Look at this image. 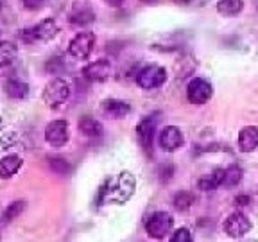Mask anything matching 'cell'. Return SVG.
Masks as SVG:
<instances>
[{"instance_id": "obj_3", "label": "cell", "mask_w": 258, "mask_h": 242, "mask_svg": "<svg viewBox=\"0 0 258 242\" xmlns=\"http://www.w3.org/2000/svg\"><path fill=\"white\" fill-rule=\"evenodd\" d=\"M172 228H174V217L169 212H154L145 221V231H147V235L151 238H156V240L169 237L172 233Z\"/></svg>"}, {"instance_id": "obj_14", "label": "cell", "mask_w": 258, "mask_h": 242, "mask_svg": "<svg viewBox=\"0 0 258 242\" xmlns=\"http://www.w3.org/2000/svg\"><path fill=\"white\" fill-rule=\"evenodd\" d=\"M101 109L108 118H124L131 111V104L120 99H106L102 101Z\"/></svg>"}, {"instance_id": "obj_1", "label": "cell", "mask_w": 258, "mask_h": 242, "mask_svg": "<svg viewBox=\"0 0 258 242\" xmlns=\"http://www.w3.org/2000/svg\"><path fill=\"white\" fill-rule=\"evenodd\" d=\"M135 189H137V179L129 170H122L117 177H109L102 185L99 201L102 205H124L133 198Z\"/></svg>"}, {"instance_id": "obj_17", "label": "cell", "mask_w": 258, "mask_h": 242, "mask_svg": "<svg viewBox=\"0 0 258 242\" xmlns=\"http://www.w3.org/2000/svg\"><path fill=\"white\" fill-rule=\"evenodd\" d=\"M77 128H79L81 135H85L86 138H101L102 137V124L97 120L95 117H92V115H83V117L79 118Z\"/></svg>"}, {"instance_id": "obj_18", "label": "cell", "mask_w": 258, "mask_h": 242, "mask_svg": "<svg viewBox=\"0 0 258 242\" xmlns=\"http://www.w3.org/2000/svg\"><path fill=\"white\" fill-rule=\"evenodd\" d=\"M4 92L8 93L9 99L22 101V99H25V97L29 95L31 88H29V85H27V83H24V81L11 79V81H8V83L4 85Z\"/></svg>"}, {"instance_id": "obj_2", "label": "cell", "mask_w": 258, "mask_h": 242, "mask_svg": "<svg viewBox=\"0 0 258 242\" xmlns=\"http://www.w3.org/2000/svg\"><path fill=\"white\" fill-rule=\"evenodd\" d=\"M72 88H70V83L63 77H54L47 83V86L43 88V102L50 109H57L69 101Z\"/></svg>"}, {"instance_id": "obj_16", "label": "cell", "mask_w": 258, "mask_h": 242, "mask_svg": "<svg viewBox=\"0 0 258 242\" xmlns=\"http://www.w3.org/2000/svg\"><path fill=\"white\" fill-rule=\"evenodd\" d=\"M24 165V160L18 154H6L0 158V179H9L15 174H18V170Z\"/></svg>"}, {"instance_id": "obj_20", "label": "cell", "mask_w": 258, "mask_h": 242, "mask_svg": "<svg viewBox=\"0 0 258 242\" xmlns=\"http://www.w3.org/2000/svg\"><path fill=\"white\" fill-rule=\"evenodd\" d=\"M244 9V0H219L217 13L221 16H235Z\"/></svg>"}, {"instance_id": "obj_15", "label": "cell", "mask_w": 258, "mask_h": 242, "mask_svg": "<svg viewBox=\"0 0 258 242\" xmlns=\"http://www.w3.org/2000/svg\"><path fill=\"white\" fill-rule=\"evenodd\" d=\"M258 147V128L256 126H244L238 131V149L242 153H253Z\"/></svg>"}, {"instance_id": "obj_22", "label": "cell", "mask_w": 258, "mask_h": 242, "mask_svg": "<svg viewBox=\"0 0 258 242\" xmlns=\"http://www.w3.org/2000/svg\"><path fill=\"white\" fill-rule=\"evenodd\" d=\"M242 179V169L238 165H231L228 169H224V176H222L221 187L226 189H231V187H237Z\"/></svg>"}, {"instance_id": "obj_5", "label": "cell", "mask_w": 258, "mask_h": 242, "mask_svg": "<svg viewBox=\"0 0 258 242\" xmlns=\"http://www.w3.org/2000/svg\"><path fill=\"white\" fill-rule=\"evenodd\" d=\"M167 81V70L161 65H147L138 70L137 85L144 90H154Z\"/></svg>"}, {"instance_id": "obj_4", "label": "cell", "mask_w": 258, "mask_h": 242, "mask_svg": "<svg viewBox=\"0 0 258 242\" xmlns=\"http://www.w3.org/2000/svg\"><path fill=\"white\" fill-rule=\"evenodd\" d=\"M59 34V25L54 18H45V20L38 22L34 27L31 29H24L22 31V36L25 41H50Z\"/></svg>"}, {"instance_id": "obj_8", "label": "cell", "mask_w": 258, "mask_h": 242, "mask_svg": "<svg viewBox=\"0 0 258 242\" xmlns=\"http://www.w3.org/2000/svg\"><path fill=\"white\" fill-rule=\"evenodd\" d=\"M69 138H70L69 122L63 120V118L48 122L47 128H45V140H47L48 145H52V147H56V149L67 145Z\"/></svg>"}, {"instance_id": "obj_24", "label": "cell", "mask_w": 258, "mask_h": 242, "mask_svg": "<svg viewBox=\"0 0 258 242\" xmlns=\"http://www.w3.org/2000/svg\"><path fill=\"white\" fill-rule=\"evenodd\" d=\"M174 203V208L179 210V212H185L192 206L194 203V194L192 192H186V190H181V192H177L172 199Z\"/></svg>"}, {"instance_id": "obj_27", "label": "cell", "mask_w": 258, "mask_h": 242, "mask_svg": "<svg viewBox=\"0 0 258 242\" xmlns=\"http://www.w3.org/2000/svg\"><path fill=\"white\" fill-rule=\"evenodd\" d=\"M22 4L29 11H38L45 6V0H22Z\"/></svg>"}, {"instance_id": "obj_23", "label": "cell", "mask_w": 258, "mask_h": 242, "mask_svg": "<svg viewBox=\"0 0 258 242\" xmlns=\"http://www.w3.org/2000/svg\"><path fill=\"white\" fill-rule=\"evenodd\" d=\"M25 210V201H13L8 208L4 210L2 214V221L8 224V222H13L15 219H18L22 215V212Z\"/></svg>"}, {"instance_id": "obj_12", "label": "cell", "mask_w": 258, "mask_h": 242, "mask_svg": "<svg viewBox=\"0 0 258 242\" xmlns=\"http://www.w3.org/2000/svg\"><path fill=\"white\" fill-rule=\"evenodd\" d=\"M113 74V67L108 59H97L88 63L83 69V77L90 83H102V81L109 79Z\"/></svg>"}, {"instance_id": "obj_10", "label": "cell", "mask_w": 258, "mask_h": 242, "mask_svg": "<svg viewBox=\"0 0 258 242\" xmlns=\"http://www.w3.org/2000/svg\"><path fill=\"white\" fill-rule=\"evenodd\" d=\"M222 228H224V231H226L228 237L240 238V237H244V235L249 233L251 228H253V224H251V221L246 217V215L242 214V212H233V214H230L224 219Z\"/></svg>"}, {"instance_id": "obj_21", "label": "cell", "mask_w": 258, "mask_h": 242, "mask_svg": "<svg viewBox=\"0 0 258 242\" xmlns=\"http://www.w3.org/2000/svg\"><path fill=\"white\" fill-rule=\"evenodd\" d=\"M222 176H224V169H215L208 177H201L198 182V187L201 190H214L217 187H221Z\"/></svg>"}, {"instance_id": "obj_31", "label": "cell", "mask_w": 258, "mask_h": 242, "mask_svg": "<svg viewBox=\"0 0 258 242\" xmlns=\"http://www.w3.org/2000/svg\"><path fill=\"white\" fill-rule=\"evenodd\" d=\"M142 2H154V0H142Z\"/></svg>"}, {"instance_id": "obj_13", "label": "cell", "mask_w": 258, "mask_h": 242, "mask_svg": "<svg viewBox=\"0 0 258 242\" xmlns=\"http://www.w3.org/2000/svg\"><path fill=\"white\" fill-rule=\"evenodd\" d=\"M160 147L165 153H172V151L179 149L183 144H185V137H183L181 129L177 126H165V128L160 131Z\"/></svg>"}, {"instance_id": "obj_11", "label": "cell", "mask_w": 258, "mask_h": 242, "mask_svg": "<svg viewBox=\"0 0 258 242\" xmlns=\"http://www.w3.org/2000/svg\"><path fill=\"white\" fill-rule=\"evenodd\" d=\"M156 124H158V118L154 117V115H149V117L142 118L137 126L138 142H140V145L149 154H151V149H153L154 137H156Z\"/></svg>"}, {"instance_id": "obj_6", "label": "cell", "mask_w": 258, "mask_h": 242, "mask_svg": "<svg viewBox=\"0 0 258 242\" xmlns=\"http://www.w3.org/2000/svg\"><path fill=\"white\" fill-rule=\"evenodd\" d=\"M95 47V34L92 31H81L70 40L69 54L74 59H86Z\"/></svg>"}, {"instance_id": "obj_32", "label": "cell", "mask_w": 258, "mask_h": 242, "mask_svg": "<svg viewBox=\"0 0 258 242\" xmlns=\"http://www.w3.org/2000/svg\"><path fill=\"white\" fill-rule=\"evenodd\" d=\"M0 4H2V0H0Z\"/></svg>"}, {"instance_id": "obj_19", "label": "cell", "mask_w": 258, "mask_h": 242, "mask_svg": "<svg viewBox=\"0 0 258 242\" xmlns=\"http://www.w3.org/2000/svg\"><path fill=\"white\" fill-rule=\"evenodd\" d=\"M16 54H18V47H16L13 41H9V40L0 41V69L9 67V65L15 61Z\"/></svg>"}, {"instance_id": "obj_26", "label": "cell", "mask_w": 258, "mask_h": 242, "mask_svg": "<svg viewBox=\"0 0 258 242\" xmlns=\"http://www.w3.org/2000/svg\"><path fill=\"white\" fill-rule=\"evenodd\" d=\"M170 240L172 242H190L192 240V233H190V230L186 228V226H181V228H177V230L174 231Z\"/></svg>"}, {"instance_id": "obj_25", "label": "cell", "mask_w": 258, "mask_h": 242, "mask_svg": "<svg viewBox=\"0 0 258 242\" xmlns=\"http://www.w3.org/2000/svg\"><path fill=\"white\" fill-rule=\"evenodd\" d=\"M48 167H50V170L56 172V174H69L70 170H72V165H70L69 161L61 156H50L48 158Z\"/></svg>"}, {"instance_id": "obj_28", "label": "cell", "mask_w": 258, "mask_h": 242, "mask_svg": "<svg viewBox=\"0 0 258 242\" xmlns=\"http://www.w3.org/2000/svg\"><path fill=\"white\" fill-rule=\"evenodd\" d=\"M249 201H251L249 196H237V198H235V203H237L238 206H247Z\"/></svg>"}, {"instance_id": "obj_30", "label": "cell", "mask_w": 258, "mask_h": 242, "mask_svg": "<svg viewBox=\"0 0 258 242\" xmlns=\"http://www.w3.org/2000/svg\"><path fill=\"white\" fill-rule=\"evenodd\" d=\"M170 2H174V4H177V6H186V4H190L192 0H170Z\"/></svg>"}, {"instance_id": "obj_9", "label": "cell", "mask_w": 258, "mask_h": 242, "mask_svg": "<svg viewBox=\"0 0 258 242\" xmlns=\"http://www.w3.org/2000/svg\"><path fill=\"white\" fill-rule=\"evenodd\" d=\"M214 95V88L203 77H194L186 86V97L192 104H206Z\"/></svg>"}, {"instance_id": "obj_7", "label": "cell", "mask_w": 258, "mask_h": 242, "mask_svg": "<svg viewBox=\"0 0 258 242\" xmlns=\"http://www.w3.org/2000/svg\"><path fill=\"white\" fill-rule=\"evenodd\" d=\"M95 20V11H93L90 0H74L72 8L69 11V22L77 27H86Z\"/></svg>"}, {"instance_id": "obj_29", "label": "cell", "mask_w": 258, "mask_h": 242, "mask_svg": "<svg viewBox=\"0 0 258 242\" xmlns=\"http://www.w3.org/2000/svg\"><path fill=\"white\" fill-rule=\"evenodd\" d=\"M104 2L109 8H120V6L124 4V0H104Z\"/></svg>"}]
</instances>
